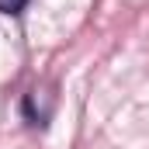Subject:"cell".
<instances>
[{
	"mask_svg": "<svg viewBox=\"0 0 149 149\" xmlns=\"http://www.w3.org/2000/svg\"><path fill=\"white\" fill-rule=\"evenodd\" d=\"M24 3L28 0H0V14H17V10H24Z\"/></svg>",
	"mask_w": 149,
	"mask_h": 149,
	"instance_id": "obj_1",
	"label": "cell"
}]
</instances>
